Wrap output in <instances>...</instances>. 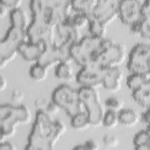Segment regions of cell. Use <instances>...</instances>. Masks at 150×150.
I'll list each match as a JSON object with an SVG mask.
<instances>
[{"instance_id": "1", "label": "cell", "mask_w": 150, "mask_h": 150, "mask_svg": "<svg viewBox=\"0 0 150 150\" xmlns=\"http://www.w3.org/2000/svg\"><path fill=\"white\" fill-rule=\"evenodd\" d=\"M67 127L59 119L52 120L43 110H36L34 123L28 135L25 149L27 150H52L65 132Z\"/></svg>"}, {"instance_id": "2", "label": "cell", "mask_w": 150, "mask_h": 150, "mask_svg": "<svg viewBox=\"0 0 150 150\" xmlns=\"http://www.w3.org/2000/svg\"><path fill=\"white\" fill-rule=\"evenodd\" d=\"M32 19L43 21L56 28L70 14L71 2L68 0H32L29 2Z\"/></svg>"}, {"instance_id": "3", "label": "cell", "mask_w": 150, "mask_h": 150, "mask_svg": "<svg viewBox=\"0 0 150 150\" xmlns=\"http://www.w3.org/2000/svg\"><path fill=\"white\" fill-rule=\"evenodd\" d=\"M32 114L30 109L25 104L13 105L1 104L0 107V141L15 135L17 126L30 122Z\"/></svg>"}, {"instance_id": "4", "label": "cell", "mask_w": 150, "mask_h": 150, "mask_svg": "<svg viewBox=\"0 0 150 150\" xmlns=\"http://www.w3.org/2000/svg\"><path fill=\"white\" fill-rule=\"evenodd\" d=\"M108 39L90 35L83 36L77 43L70 47L72 60L81 67L94 63L96 58L105 47Z\"/></svg>"}, {"instance_id": "5", "label": "cell", "mask_w": 150, "mask_h": 150, "mask_svg": "<svg viewBox=\"0 0 150 150\" xmlns=\"http://www.w3.org/2000/svg\"><path fill=\"white\" fill-rule=\"evenodd\" d=\"M28 40L26 31L11 26L0 43V67L5 68L18 53L20 45Z\"/></svg>"}, {"instance_id": "6", "label": "cell", "mask_w": 150, "mask_h": 150, "mask_svg": "<svg viewBox=\"0 0 150 150\" xmlns=\"http://www.w3.org/2000/svg\"><path fill=\"white\" fill-rule=\"evenodd\" d=\"M52 100L70 118L83 111L78 90L69 85L62 84L56 87L52 93Z\"/></svg>"}, {"instance_id": "7", "label": "cell", "mask_w": 150, "mask_h": 150, "mask_svg": "<svg viewBox=\"0 0 150 150\" xmlns=\"http://www.w3.org/2000/svg\"><path fill=\"white\" fill-rule=\"evenodd\" d=\"M77 90L82 104L90 118L91 126H101L105 111L98 91L96 88L82 86Z\"/></svg>"}, {"instance_id": "8", "label": "cell", "mask_w": 150, "mask_h": 150, "mask_svg": "<svg viewBox=\"0 0 150 150\" xmlns=\"http://www.w3.org/2000/svg\"><path fill=\"white\" fill-rule=\"evenodd\" d=\"M126 57L125 46L108 39L104 49L95 59L94 63L103 68L119 67Z\"/></svg>"}, {"instance_id": "9", "label": "cell", "mask_w": 150, "mask_h": 150, "mask_svg": "<svg viewBox=\"0 0 150 150\" xmlns=\"http://www.w3.org/2000/svg\"><path fill=\"white\" fill-rule=\"evenodd\" d=\"M131 73L150 74V45L138 43L131 50L127 64Z\"/></svg>"}, {"instance_id": "10", "label": "cell", "mask_w": 150, "mask_h": 150, "mask_svg": "<svg viewBox=\"0 0 150 150\" xmlns=\"http://www.w3.org/2000/svg\"><path fill=\"white\" fill-rule=\"evenodd\" d=\"M26 33L28 40L40 44L44 47L55 43V28L43 21L32 19Z\"/></svg>"}, {"instance_id": "11", "label": "cell", "mask_w": 150, "mask_h": 150, "mask_svg": "<svg viewBox=\"0 0 150 150\" xmlns=\"http://www.w3.org/2000/svg\"><path fill=\"white\" fill-rule=\"evenodd\" d=\"M70 49V47L56 43L46 46L38 62L47 69L61 62L70 63L73 60Z\"/></svg>"}, {"instance_id": "12", "label": "cell", "mask_w": 150, "mask_h": 150, "mask_svg": "<svg viewBox=\"0 0 150 150\" xmlns=\"http://www.w3.org/2000/svg\"><path fill=\"white\" fill-rule=\"evenodd\" d=\"M105 69L96 63L84 67L77 72L76 79L82 87L96 88L103 84Z\"/></svg>"}, {"instance_id": "13", "label": "cell", "mask_w": 150, "mask_h": 150, "mask_svg": "<svg viewBox=\"0 0 150 150\" xmlns=\"http://www.w3.org/2000/svg\"><path fill=\"white\" fill-rule=\"evenodd\" d=\"M118 0H98L90 15L93 18L108 26L118 17Z\"/></svg>"}, {"instance_id": "14", "label": "cell", "mask_w": 150, "mask_h": 150, "mask_svg": "<svg viewBox=\"0 0 150 150\" xmlns=\"http://www.w3.org/2000/svg\"><path fill=\"white\" fill-rule=\"evenodd\" d=\"M142 1L140 0L120 1L118 17L123 24L130 26L142 17L141 8Z\"/></svg>"}, {"instance_id": "15", "label": "cell", "mask_w": 150, "mask_h": 150, "mask_svg": "<svg viewBox=\"0 0 150 150\" xmlns=\"http://www.w3.org/2000/svg\"><path fill=\"white\" fill-rule=\"evenodd\" d=\"M55 43L70 47L77 43L83 37L79 29L64 23L59 24L55 28Z\"/></svg>"}, {"instance_id": "16", "label": "cell", "mask_w": 150, "mask_h": 150, "mask_svg": "<svg viewBox=\"0 0 150 150\" xmlns=\"http://www.w3.org/2000/svg\"><path fill=\"white\" fill-rule=\"evenodd\" d=\"M105 73L102 86L104 88L112 93H117L121 90L124 77L123 71L119 67L104 68Z\"/></svg>"}, {"instance_id": "17", "label": "cell", "mask_w": 150, "mask_h": 150, "mask_svg": "<svg viewBox=\"0 0 150 150\" xmlns=\"http://www.w3.org/2000/svg\"><path fill=\"white\" fill-rule=\"evenodd\" d=\"M44 47L40 44L27 40L20 45L18 49V53L25 60L29 62L36 63L39 60Z\"/></svg>"}, {"instance_id": "18", "label": "cell", "mask_w": 150, "mask_h": 150, "mask_svg": "<svg viewBox=\"0 0 150 150\" xmlns=\"http://www.w3.org/2000/svg\"><path fill=\"white\" fill-rule=\"evenodd\" d=\"M9 19L11 26L26 31L29 25L27 13L21 7L10 10Z\"/></svg>"}, {"instance_id": "19", "label": "cell", "mask_w": 150, "mask_h": 150, "mask_svg": "<svg viewBox=\"0 0 150 150\" xmlns=\"http://www.w3.org/2000/svg\"><path fill=\"white\" fill-rule=\"evenodd\" d=\"M118 114L120 124L125 127H134L139 121L138 114L132 108H123L118 112Z\"/></svg>"}, {"instance_id": "20", "label": "cell", "mask_w": 150, "mask_h": 150, "mask_svg": "<svg viewBox=\"0 0 150 150\" xmlns=\"http://www.w3.org/2000/svg\"><path fill=\"white\" fill-rule=\"evenodd\" d=\"M132 33L139 35L142 38L149 39L150 37V18L141 17L138 21L129 26Z\"/></svg>"}, {"instance_id": "21", "label": "cell", "mask_w": 150, "mask_h": 150, "mask_svg": "<svg viewBox=\"0 0 150 150\" xmlns=\"http://www.w3.org/2000/svg\"><path fill=\"white\" fill-rule=\"evenodd\" d=\"M127 86L132 91L150 84V74L131 73L127 78Z\"/></svg>"}, {"instance_id": "22", "label": "cell", "mask_w": 150, "mask_h": 150, "mask_svg": "<svg viewBox=\"0 0 150 150\" xmlns=\"http://www.w3.org/2000/svg\"><path fill=\"white\" fill-rule=\"evenodd\" d=\"M90 21V16L87 13L77 12L76 13L70 14L62 22L71 26L77 29L83 28L88 25Z\"/></svg>"}, {"instance_id": "23", "label": "cell", "mask_w": 150, "mask_h": 150, "mask_svg": "<svg viewBox=\"0 0 150 150\" xmlns=\"http://www.w3.org/2000/svg\"><path fill=\"white\" fill-rule=\"evenodd\" d=\"M132 97L138 105L146 109L149 108L150 84L132 91Z\"/></svg>"}, {"instance_id": "24", "label": "cell", "mask_w": 150, "mask_h": 150, "mask_svg": "<svg viewBox=\"0 0 150 150\" xmlns=\"http://www.w3.org/2000/svg\"><path fill=\"white\" fill-rule=\"evenodd\" d=\"M133 145L137 150L150 149V131L149 127L136 133L133 138Z\"/></svg>"}, {"instance_id": "25", "label": "cell", "mask_w": 150, "mask_h": 150, "mask_svg": "<svg viewBox=\"0 0 150 150\" xmlns=\"http://www.w3.org/2000/svg\"><path fill=\"white\" fill-rule=\"evenodd\" d=\"M54 75L59 80L71 81L74 80L73 67L69 63L61 62L55 66Z\"/></svg>"}, {"instance_id": "26", "label": "cell", "mask_w": 150, "mask_h": 150, "mask_svg": "<svg viewBox=\"0 0 150 150\" xmlns=\"http://www.w3.org/2000/svg\"><path fill=\"white\" fill-rule=\"evenodd\" d=\"M71 127L77 131H83L91 126V124L86 112L81 111L71 117Z\"/></svg>"}, {"instance_id": "27", "label": "cell", "mask_w": 150, "mask_h": 150, "mask_svg": "<svg viewBox=\"0 0 150 150\" xmlns=\"http://www.w3.org/2000/svg\"><path fill=\"white\" fill-rule=\"evenodd\" d=\"M72 9L76 12L90 15L97 5L96 0H75L71 1Z\"/></svg>"}, {"instance_id": "28", "label": "cell", "mask_w": 150, "mask_h": 150, "mask_svg": "<svg viewBox=\"0 0 150 150\" xmlns=\"http://www.w3.org/2000/svg\"><path fill=\"white\" fill-rule=\"evenodd\" d=\"M47 70V67L38 62H36L30 67L29 74L33 80L36 82H41L46 79L48 76Z\"/></svg>"}, {"instance_id": "29", "label": "cell", "mask_w": 150, "mask_h": 150, "mask_svg": "<svg viewBox=\"0 0 150 150\" xmlns=\"http://www.w3.org/2000/svg\"><path fill=\"white\" fill-rule=\"evenodd\" d=\"M88 26L90 36L101 39L105 38L107 33V26L91 18Z\"/></svg>"}, {"instance_id": "30", "label": "cell", "mask_w": 150, "mask_h": 150, "mask_svg": "<svg viewBox=\"0 0 150 150\" xmlns=\"http://www.w3.org/2000/svg\"><path fill=\"white\" fill-rule=\"evenodd\" d=\"M119 124L118 112L110 110H107L105 111L102 120L101 125H103L107 129H113Z\"/></svg>"}, {"instance_id": "31", "label": "cell", "mask_w": 150, "mask_h": 150, "mask_svg": "<svg viewBox=\"0 0 150 150\" xmlns=\"http://www.w3.org/2000/svg\"><path fill=\"white\" fill-rule=\"evenodd\" d=\"M104 105L107 110L119 112L124 108V102L122 100L115 96L108 97L104 101Z\"/></svg>"}, {"instance_id": "32", "label": "cell", "mask_w": 150, "mask_h": 150, "mask_svg": "<svg viewBox=\"0 0 150 150\" xmlns=\"http://www.w3.org/2000/svg\"><path fill=\"white\" fill-rule=\"evenodd\" d=\"M99 149V144L93 139L87 140L82 144L74 146L73 148V149L77 150H97Z\"/></svg>"}, {"instance_id": "33", "label": "cell", "mask_w": 150, "mask_h": 150, "mask_svg": "<svg viewBox=\"0 0 150 150\" xmlns=\"http://www.w3.org/2000/svg\"><path fill=\"white\" fill-rule=\"evenodd\" d=\"M103 142L107 148H113L118 146L120 141L118 138L114 135L105 134L103 137Z\"/></svg>"}, {"instance_id": "34", "label": "cell", "mask_w": 150, "mask_h": 150, "mask_svg": "<svg viewBox=\"0 0 150 150\" xmlns=\"http://www.w3.org/2000/svg\"><path fill=\"white\" fill-rule=\"evenodd\" d=\"M60 109V108L59 107V106L53 101L51 100L49 102L47 107L45 110V111L50 115H56L59 112Z\"/></svg>"}, {"instance_id": "35", "label": "cell", "mask_w": 150, "mask_h": 150, "mask_svg": "<svg viewBox=\"0 0 150 150\" xmlns=\"http://www.w3.org/2000/svg\"><path fill=\"white\" fill-rule=\"evenodd\" d=\"M24 93L22 90L17 88L14 89L11 94V100L15 103L22 101L24 99Z\"/></svg>"}, {"instance_id": "36", "label": "cell", "mask_w": 150, "mask_h": 150, "mask_svg": "<svg viewBox=\"0 0 150 150\" xmlns=\"http://www.w3.org/2000/svg\"><path fill=\"white\" fill-rule=\"evenodd\" d=\"M142 17L150 18V1L145 0L142 1L141 8Z\"/></svg>"}, {"instance_id": "37", "label": "cell", "mask_w": 150, "mask_h": 150, "mask_svg": "<svg viewBox=\"0 0 150 150\" xmlns=\"http://www.w3.org/2000/svg\"><path fill=\"white\" fill-rule=\"evenodd\" d=\"M49 102V101H48L45 98H37L34 101V105L37 110H39L45 111Z\"/></svg>"}, {"instance_id": "38", "label": "cell", "mask_w": 150, "mask_h": 150, "mask_svg": "<svg viewBox=\"0 0 150 150\" xmlns=\"http://www.w3.org/2000/svg\"><path fill=\"white\" fill-rule=\"evenodd\" d=\"M2 1L10 10L21 7L22 3L21 0H2Z\"/></svg>"}, {"instance_id": "39", "label": "cell", "mask_w": 150, "mask_h": 150, "mask_svg": "<svg viewBox=\"0 0 150 150\" xmlns=\"http://www.w3.org/2000/svg\"><path fill=\"white\" fill-rule=\"evenodd\" d=\"M141 119V121L146 125L147 127H149V121H150V114H149V108L146 109L145 111H144L141 115V117H139Z\"/></svg>"}, {"instance_id": "40", "label": "cell", "mask_w": 150, "mask_h": 150, "mask_svg": "<svg viewBox=\"0 0 150 150\" xmlns=\"http://www.w3.org/2000/svg\"><path fill=\"white\" fill-rule=\"evenodd\" d=\"M17 148L16 145L9 141H4L1 142L0 149L1 150H16Z\"/></svg>"}, {"instance_id": "41", "label": "cell", "mask_w": 150, "mask_h": 150, "mask_svg": "<svg viewBox=\"0 0 150 150\" xmlns=\"http://www.w3.org/2000/svg\"><path fill=\"white\" fill-rule=\"evenodd\" d=\"M0 17L1 18H3L5 17L8 12V7L3 3V2L1 1L0 2Z\"/></svg>"}, {"instance_id": "42", "label": "cell", "mask_w": 150, "mask_h": 150, "mask_svg": "<svg viewBox=\"0 0 150 150\" xmlns=\"http://www.w3.org/2000/svg\"><path fill=\"white\" fill-rule=\"evenodd\" d=\"M0 84H1L0 85L1 91H4L7 87V81L5 77L2 75L1 76V78H0Z\"/></svg>"}]
</instances>
